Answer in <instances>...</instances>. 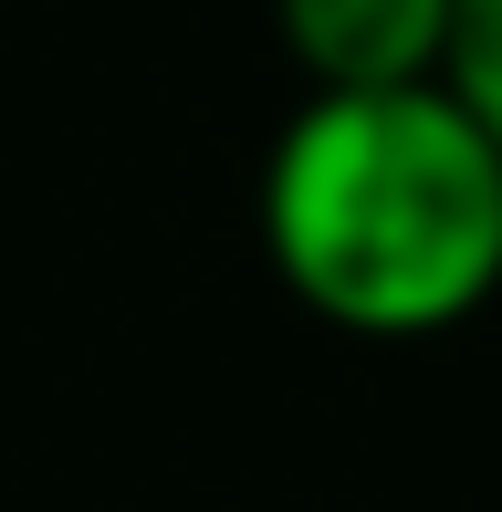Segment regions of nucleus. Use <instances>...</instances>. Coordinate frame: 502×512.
Instances as JSON below:
<instances>
[{"instance_id":"obj_1","label":"nucleus","mask_w":502,"mask_h":512,"mask_svg":"<svg viewBox=\"0 0 502 512\" xmlns=\"http://www.w3.org/2000/svg\"><path fill=\"white\" fill-rule=\"evenodd\" d=\"M272 283L356 345H419L502 293V147L440 84L304 95L262 157Z\"/></svg>"},{"instance_id":"obj_2","label":"nucleus","mask_w":502,"mask_h":512,"mask_svg":"<svg viewBox=\"0 0 502 512\" xmlns=\"http://www.w3.org/2000/svg\"><path fill=\"white\" fill-rule=\"evenodd\" d=\"M304 95H377V84H440L450 0H272Z\"/></svg>"},{"instance_id":"obj_3","label":"nucleus","mask_w":502,"mask_h":512,"mask_svg":"<svg viewBox=\"0 0 502 512\" xmlns=\"http://www.w3.org/2000/svg\"><path fill=\"white\" fill-rule=\"evenodd\" d=\"M440 95L502 147V0H450V42H440Z\"/></svg>"}]
</instances>
